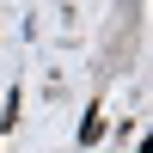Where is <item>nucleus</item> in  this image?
Wrapping results in <instances>:
<instances>
[{"label":"nucleus","mask_w":153,"mask_h":153,"mask_svg":"<svg viewBox=\"0 0 153 153\" xmlns=\"http://www.w3.org/2000/svg\"><path fill=\"white\" fill-rule=\"evenodd\" d=\"M98 135H104V123H98V110H92V117H86V123H80V141H86V147H92V141H98Z\"/></svg>","instance_id":"1"}]
</instances>
